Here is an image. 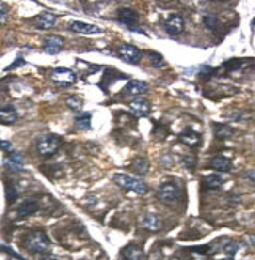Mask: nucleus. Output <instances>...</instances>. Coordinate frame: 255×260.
Masks as SVG:
<instances>
[{"mask_svg":"<svg viewBox=\"0 0 255 260\" xmlns=\"http://www.w3.org/2000/svg\"><path fill=\"white\" fill-rule=\"evenodd\" d=\"M41 260H59V259H55V257H52V256H48V257H44V259H41Z\"/></svg>","mask_w":255,"mask_h":260,"instance_id":"34","label":"nucleus"},{"mask_svg":"<svg viewBox=\"0 0 255 260\" xmlns=\"http://www.w3.org/2000/svg\"><path fill=\"white\" fill-rule=\"evenodd\" d=\"M60 137L55 134H44L36 141V150L40 156L43 158H50L54 156L60 147Z\"/></svg>","mask_w":255,"mask_h":260,"instance_id":"3","label":"nucleus"},{"mask_svg":"<svg viewBox=\"0 0 255 260\" xmlns=\"http://www.w3.org/2000/svg\"><path fill=\"white\" fill-rule=\"evenodd\" d=\"M128 107H129V111H131L136 117H146V115L150 114V111H151L150 103H148L146 99H142V98L131 101V103L128 104Z\"/></svg>","mask_w":255,"mask_h":260,"instance_id":"12","label":"nucleus"},{"mask_svg":"<svg viewBox=\"0 0 255 260\" xmlns=\"http://www.w3.org/2000/svg\"><path fill=\"white\" fill-rule=\"evenodd\" d=\"M148 57H150V65H151V66L162 68V66L165 65L162 55H159L158 52H148Z\"/></svg>","mask_w":255,"mask_h":260,"instance_id":"28","label":"nucleus"},{"mask_svg":"<svg viewBox=\"0 0 255 260\" xmlns=\"http://www.w3.org/2000/svg\"><path fill=\"white\" fill-rule=\"evenodd\" d=\"M238 248H239V243H237V242H227L225 248H224V252L227 254V257H233L235 254H237Z\"/></svg>","mask_w":255,"mask_h":260,"instance_id":"29","label":"nucleus"},{"mask_svg":"<svg viewBox=\"0 0 255 260\" xmlns=\"http://www.w3.org/2000/svg\"><path fill=\"white\" fill-rule=\"evenodd\" d=\"M24 59H22V57H21V59H16L15 60V63H13V65H10L8 68H6V71H11V69H16L17 66H22L24 65Z\"/></svg>","mask_w":255,"mask_h":260,"instance_id":"30","label":"nucleus"},{"mask_svg":"<svg viewBox=\"0 0 255 260\" xmlns=\"http://www.w3.org/2000/svg\"><path fill=\"white\" fill-rule=\"evenodd\" d=\"M224 185V179L221 175H205L203 177V188L207 189H219Z\"/></svg>","mask_w":255,"mask_h":260,"instance_id":"22","label":"nucleus"},{"mask_svg":"<svg viewBox=\"0 0 255 260\" xmlns=\"http://www.w3.org/2000/svg\"><path fill=\"white\" fill-rule=\"evenodd\" d=\"M0 22L2 24L6 22V6H5V3H2V17H0Z\"/></svg>","mask_w":255,"mask_h":260,"instance_id":"32","label":"nucleus"},{"mask_svg":"<svg viewBox=\"0 0 255 260\" xmlns=\"http://www.w3.org/2000/svg\"><path fill=\"white\" fill-rule=\"evenodd\" d=\"M180 141L183 144H186L188 147H197V145L202 142V136H200V132H197L191 128H186L180 134Z\"/></svg>","mask_w":255,"mask_h":260,"instance_id":"17","label":"nucleus"},{"mask_svg":"<svg viewBox=\"0 0 255 260\" xmlns=\"http://www.w3.org/2000/svg\"><path fill=\"white\" fill-rule=\"evenodd\" d=\"M203 24L209 32H216L219 27V19L216 17L214 15H205L203 16Z\"/></svg>","mask_w":255,"mask_h":260,"instance_id":"25","label":"nucleus"},{"mask_svg":"<svg viewBox=\"0 0 255 260\" xmlns=\"http://www.w3.org/2000/svg\"><path fill=\"white\" fill-rule=\"evenodd\" d=\"M123 260H145V252L137 244H128L122 249Z\"/></svg>","mask_w":255,"mask_h":260,"instance_id":"14","label":"nucleus"},{"mask_svg":"<svg viewBox=\"0 0 255 260\" xmlns=\"http://www.w3.org/2000/svg\"><path fill=\"white\" fill-rule=\"evenodd\" d=\"M209 167H211L213 170H216V172H222V174H227L232 170V161L228 160V158L225 156H214L211 161H209Z\"/></svg>","mask_w":255,"mask_h":260,"instance_id":"15","label":"nucleus"},{"mask_svg":"<svg viewBox=\"0 0 255 260\" xmlns=\"http://www.w3.org/2000/svg\"><path fill=\"white\" fill-rule=\"evenodd\" d=\"M181 191L175 183L172 181H165L162 183L158 189V199L162 202V204H174L178 199H180Z\"/></svg>","mask_w":255,"mask_h":260,"instance_id":"5","label":"nucleus"},{"mask_svg":"<svg viewBox=\"0 0 255 260\" xmlns=\"http://www.w3.org/2000/svg\"><path fill=\"white\" fill-rule=\"evenodd\" d=\"M6 166H8L10 170L13 172H19V170L24 169V160L19 151L13 150L11 153H8V160H6Z\"/></svg>","mask_w":255,"mask_h":260,"instance_id":"20","label":"nucleus"},{"mask_svg":"<svg viewBox=\"0 0 255 260\" xmlns=\"http://www.w3.org/2000/svg\"><path fill=\"white\" fill-rule=\"evenodd\" d=\"M24 248L33 252V254H44V252H49L50 249V242L46 233H43L40 230L29 233L27 237L24 238Z\"/></svg>","mask_w":255,"mask_h":260,"instance_id":"1","label":"nucleus"},{"mask_svg":"<svg viewBox=\"0 0 255 260\" xmlns=\"http://www.w3.org/2000/svg\"><path fill=\"white\" fill-rule=\"evenodd\" d=\"M148 92V85L143 81H129L125 87V93L136 97V95H143Z\"/></svg>","mask_w":255,"mask_h":260,"instance_id":"18","label":"nucleus"},{"mask_svg":"<svg viewBox=\"0 0 255 260\" xmlns=\"http://www.w3.org/2000/svg\"><path fill=\"white\" fill-rule=\"evenodd\" d=\"M117 19L120 24H123L125 27H128L129 30H136V32H140L136 25L139 22V13L132 8H120L117 11Z\"/></svg>","mask_w":255,"mask_h":260,"instance_id":"7","label":"nucleus"},{"mask_svg":"<svg viewBox=\"0 0 255 260\" xmlns=\"http://www.w3.org/2000/svg\"><path fill=\"white\" fill-rule=\"evenodd\" d=\"M74 125L79 131H88L92 128V114L90 112L78 114L74 118Z\"/></svg>","mask_w":255,"mask_h":260,"instance_id":"21","label":"nucleus"},{"mask_svg":"<svg viewBox=\"0 0 255 260\" xmlns=\"http://www.w3.org/2000/svg\"><path fill=\"white\" fill-rule=\"evenodd\" d=\"M164 30L167 32L169 35H172V36L181 35L183 30H184V19L180 15H172L167 19V21H165Z\"/></svg>","mask_w":255,"mask_h":260,"instance_id":"8","label":"nucleus"},{"mask_svg":"<svg viewBox=\"0 0 255 260\" xmlns=\"http://www.w3.org/2000/svg\"><path fill=\"white\" fill-rule=\"evenodd\" d=\"M0 145H2V150L5 151V153H11V142H8V141H2L0 142Z\"/></svg>","mask_w":255,"mask_h":260,"instance_id":"31","label":"nucleus"},{"mask_svg":"<svg viewBox=\"0 0 255 260\" xmlns=\"http://www.w3.org/2000/svg\"><path fill=\"white\" fill-rule=\"evenodd\" d=\"M63 49V40L62 36L59 35H49L44 38V46H43V50L49 55H55L59 54L60 50Z\"/></svg>","mask_w":255,"mask_h":260,"instance_id":"11","label":"nucleus"},{"mask_svg":"<svg viewBox=\"0 0 255 260\" xmlns=\"http://www.w3.org/2000/svg\"><path fill=\"white\" fill-rule=\"evenodd\" d=\"M118 55H120V59L126 63H129V65H139L140 59H142V52H140V49L137 46H134V44H129V43L120 44Z\"/></svg>","mask_w":255,"mask_h":260,"instance_id":"6","label":"nucleus"},{"mask_svg":"<svg viewBox=\"0 0 255 260\" xmlns=\"http://www.w3.org/2000/svg\"><path fill=\"white\" fill-rule=\"evenodd\" d=\"M214 134L219 139H228L233 134V130L227 125H216L214 126Z\"/></svg>","mask_w":255,"mask_h":260,"instance_id":"24","label":"nucleus"},{"mask_svg":"<svg viewBox=\"0 0 255 260\" xmlns=\"http://www.w3.org/2000/svg\"><path fill=\"white\" fill-rule=\"evenodd\" d=\"M131 167L134 169V172L137 175H145L148 172L150 169V164H148V160H145V158H137V160H134Z\"/></svg>","mask_w":255,"mask_h":260,"instance_id":"23","label":"nucleus"},{"mask_svg":"<svg viewBox=\"0 0 255 260\" xmlns=\"http://www.w3.org/2000/svg\"><path fill=\"white\" fill-rule=\"evenodd\" d=\"M17 120V112L11 104H3L0 109V122L3 125H13Z\"/></svg>","mask_w":255,"mask_h":260,"instance_id":"19","label":"nucleus"},{"mask_svg":"<svg viewBox=\"0 0 255 260\" xmlns=\"http://www.w3.org/2000/svg\"><path fill=\"white\" fill-rule=\"evenodd\" d=\"M112 180H113V183H115L118 188L125 189V191H132V193L140 194V195L148 193V186H146L142 180L137 179V177H134V175L115 174Z\"/></svg>","mask_w":255,"mask_h":260,"instance_id":"2","label":"nucleus"},{"mask_svg":"<svg viewBox=\"0 0 255 260\" xmlns=\"http://www.w3.org/2000/svg\"><path fill=\"white\" fill-rule=\"evenodd\" d=\"M142 226H143V229L150 232H159L162 229V221L155 213H146L142 219Z\"/></svg>","mask_w":255,"mask_h":260,"instance_id":"16","label":"nucleus"},{"mask_svg":"<svg viewBox=\"0 0 255 260\" xmlns=\"http://www.w3.org/2000/svg\"><path fill=\"white\" fill-rule=\"evenodd\" d=\"M55 24H57V16L49 11H44L41 15H38L33 21V25L38 30H50L55 27Z\"/></svg>","mask_w":255,"mask_h":260,"instance_id":"9","label":"nucleus"},{"mask_svg":"<svg viewBox=\"0 0 255 260\" xmlns=\"http://www.w3.org/2000/svg\"><path fill=\"white\" fill-rule=\"evenodd\" d=\"M6 200H8L10 205L17 200V189L15 188L13 183H6Z\"/></svg>","mask_w":255,"mask_h":260,"instance_id":"27","label":"nucleus"},{"mask_svg":"<svg viewBox=\"0 0 255 260\" xmlns=\"http://www.w3.org/2000/svg\"><path fill=\"white\" fill-rule=\"evenodd\" d=\"M50 79L54 81L55 85L66 88L78 81V76H76V73L69 68H55L50 71Z\"/></svg>","mask_w":255,"mask_h":260,"instance_id":"4","label":"nucleus"},{"mask_svg":"<svg viewBox=\"0 0 255 260\" xmlns=\"http://www.w3.org/2000/svg\"><path fill=\"white\" fill-rule=\"evenodd\" d=\"M246 177H247V179H249L251 181L255 183V170H251V172H246Z\"/></svg>","mask_w":255,"mask_h":260,"instance_id":"33","label":"nucleus"},{"mask_svg":"<svg viewBox=\"0 0 255 260\" xmlns=\"http://www.w3.org/2000/svg\"><path fill=\"white\" fill-rule=\"evenodd\" d=\"M38 210H40V204L35 199H27L17 207V214L21 218H29L32 214H35Z\"/></svg>","mask_w":255,"mask_h":260,"instance_id":"13","label":"nucleus"},{"mask_svg":"<svg viewBox=\"0 0 255 260\" xmlns=\"http://www.w3.org/2000/svg\"><path fill=\"white\" fill-rule=\"evenodd\" d=\"M69 30L74 32V33H84V35H92V33H101V30L98 25L84 22V21H71L69 22Z\"/></svg>","mask_w":255,"mask_h":260,"instance_id":"10","label":"nucleus"},{"mask_svg":"<svg viewBox=\"0 0 255 260\" xmlns=\"http://www.w3.org/2000/svg\"><path fill=\"white\" fill-rule=\"evenodd\" d=\"M82 104H84V101H82V98L76 97V95H73V97H68V98H66V106H68L71 111H80Z\"/></svg>","mask_w":255,"mask_h":260,"instance_id":"26","label":"nucleus"}]
</instances>
